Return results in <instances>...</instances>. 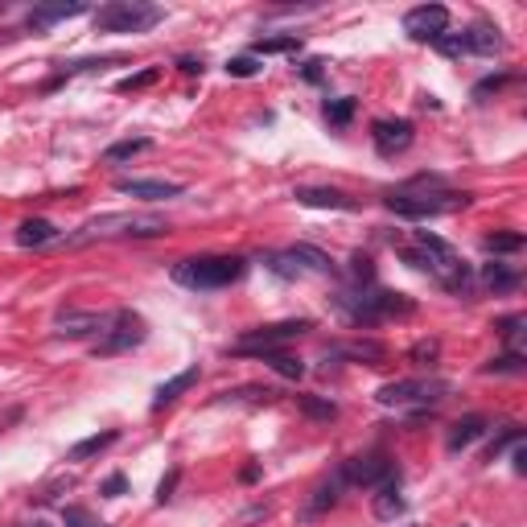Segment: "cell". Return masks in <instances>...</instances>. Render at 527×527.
<instances>
[{
	"instance_id": "1",
	"label": "cell",
	"mask_w": 527,
	"mask_h": 527,
	"mask_svg": "<svg viewBox=\"0 0 527 527\" xmlns=\"http://www.w3.org/2000/svg\"><path fill=\"white\" fill-rule=\"evenodd\" d=\"M400 256H404L412 268L429 272L432 280H437L441 288H449V293H470V285H474L470 264L462 260V256H457L454 248L441 240V235H432V231H416L412 243H408Z\"/></svg>"
},
{
	"instance_id": "2",
	"label": "cell",
	"mask_w": 527,
	"mask_h": 527,
	"mask_svg": "<svg viewBox=\"0 0 527 527\" xmlns=\"http://www.w3.org/2000/svg\"><path fill=\"white\" fill-rule=\"evenodd\" d=\"M334 305L347 313L355 325H375V322H387V317H408V313L416 309L412 297L404 293H392V288H347V293H338Z\"/></svg>"
},
{
	"instance_id": "3",
	"label": "cell",
	"mask_w": 527,
	"mask_h": 527,
	"mask_svg": "<svg viewBox=\"0 0 527 527\" xmlns=\"http://www.w3.org/2000/svg\"><path fill=\"white\" fill-rule=\"evenodd\" d=\"M248 272V260L243 256H194V260L173 264V280L181 288H194V293H206V288H227L235 280H243Z\"/></svg>"
},
{
	"instance_id": "4",
	"label": "cell",
	"mask_w": 527,
	"mask_h": 527,
	"mask_svg": "<svg viewBox=\"0 0 527 527\" xmlns=\"http://www.w3.org/2000/svg\"><path fill=\"white\" fill-rule=\"evenodd\" d=\"M416 186H424L420 194H408V190H392L384 198V206L400 218H437V215H454L462 206H470V194H449V190H437L432 178H416Z\"/></svg>"
},
{
	"instance_id": "5",
	"label": "cell",
	"mask_w": 527,
	"mask_h": 527,
	"mask_svg": "<svg viewBox=\"0 0 527 527\" xmlns=\"http://www.w3.org/2000/svg\"><path fill=\"white\" fill-rule=\"evenodd\" d=\"M165 218L161 215H99L91 223L66 235V248H79V243L91 240H116V235H136V240H149V235H165Z\"/></svg>"
},
{
	"instance_id": "6",
	"label": "cell",
	"mask_w": 527,
	"mask_h": 527,
	"mask_svg": "<svg viewBox=\"0 0 527 527\" xmlns=\"http://www.w3.org/2000/svg\"><path fill=\"white\" fill-rule=\"evenodd\" d=\"M91 21L99 34H144V29L165 21V9L149 4V0H111V4L95 9Z\"/></svg>"
},
{
	"instance_id": "7",
	"label": "cell",
	"mask_w": 527,
	"mask_h": 527,
	"mask_svg": "<svg viewBox=\"0 0 527 527\" xmlns=\"http://www.w3.org/2000/svg\"><path fill=\"white\" fill-rule=\"evenodd\" d=\"M454 392L449 379H437V375H416V379H395L375 392V400L384 408H432L441 404L445 395Z\"/></svg>"
},
{
	"instance_id": "8",
	"label": "cell",
	"mask_w": 527,
	"mask_h": 527,
	"mask_svg": "<svg viewBox=\"0 0 527 527\" xmlns=\"http://www.w3.org/2000/svg\"><path fill=\"white\" fill-rule=\"evenodd\" d=\"M144 338H149V325H144L141 313H132V309H116L108 317V330L95 338V355H124V350L132 347H141Z\"/></svg>"
},
{
	"instance_id": "9",
	"label": "cell",
	"mask_w": 527,
	"mask_h": 527,
	"mask_svg": "<svg viewBox=\"0 0 527 527\" xmlns=\"http://www.w3.org/2000/svg\"><path fill=\"white\" fill-rule=\"evenodd\" d=\"M309 330V322H276V325H256V330H243L240 342H235V355H268V350L285 347V342H297L301 334Z\"/></svg>"
},
{
	"instance_id": "10",
	"label": "cell",
	"mask_w": 527,
	"mask_h": 527,
	"mask_svg": "<svg viewBox=\"0 0 527 527\" xmlns=\"http://www.w3.org/2000/svg\"><path fill=\"white\" fill-rule=\"evenodd\" d=\"M432 46L441 50V54H449V58H462V54H499V50H503V37H499L494 25H470L462 34L437 37Z\"/></svg>"
},
{
	"instance_id": "11",
	"label": "cell",
	"mask_w": 527,
	"mask_h": 527,
	"mask_svg": "<svg viewBox=\"0 0 527 527\" xmlns=\"http://www.w3.org/2000/svg\"><path fill=\"white\" fill-rule=\"evenodd\" d=\"M392 474H395V466L387 454H363V457H350L347 466H342V478H347L350 486H379V482H387Z\"/></svg>"
},
{
	"instance_id": "12",
	"label": "cell",
	"mask_w": 527,
	"mask_h": 527,
	"mask_svg": "<svg viewBox=\"0 0 527 527\" xmlns=\"http://www.w3.org/2000/svg\"><path fill=\"white\" fill-rule=\"evenodd\" d=\"M404 29H408V37H416V42H437V37H445V29H449V9H445V4H420V9H412L404 17Z\"/></svg>"
},
{
	"instance_id": "13",
	"label": "cell",
	"mask_w": 527,
	"mask_h": 527,
	"mask_svg": "<svg viewBox=\"0 0 527 527\" xmlns=\"http://www.w3.org/2000/svg\"><path fill=\"white\" fill-rule=\"evenodd\" d=\"M111 313H91V309H62L54 317V334L58 338H99L108 330Z\"/></svg>"
},
{
	"instance_id": "14",
	"label": "cell",
	"mask_w": 527,
	"mask_h": 527,
	"mask_svg": "<svg viewBox=\"0 0 527 527\" xmlns=\"http://www.w3.org/2000/svg\"><path fill=\"white\" fill-rule=\"evenodd\" d=\"M371 141L384 157L404 153L408 144H412V124L408 120H375L371 124Z\"/></svg>"
},
{
	"instance_id": "15",
	"label": "cell",
	"mask_w": 527,
	"mask_h": 527,
	"mask_svg": "<svg viewBox=\"0 0 527 527\" xmlns=\"http://www.w3.org/2000/svg\"><path fill=\"white\" fill-rule=\"evenodd\" d=\"M83 12H87L83 0H71V4H42V9H34L29 17H25V25H29L34 34H46L50 25L71 21V17H83Z\"/></svg>"
},
{
	"instance_id": "16",
	"label": "cell",
	"mask_w": 527,
	"mask_h": 527,
	"mask_svg": "<svg viewBox=\"0 0 527 527\" xmlns=\"http://www.w3.org/2000/svg\"><path fill=\"white\" fill-rule=\"evenodd\" d=\"M371 511H375V519H395V516H404V499H400V474H392L387 482H379V486H375Z\"/></svg>"
},
{
	"instance_id": "17",
	"label": "cell",
	"mask_w": 527,
	"mask_h": 527,
	"mask_svg": "<svg viewBox=\"0 0 527 527\" xmlns=\"http://www.w3.org/2000/svg\"><path fill=\"white\" fill-rule=\"evenodd\" d=\"M301 206H322V210H355V202H350L342 190H325V186H301L297 194H293Z\"/></svg>"
},
{
	"instance_id": "18",
	"label": "cell",
	"mask_w": 527,
	"mask_h": 527,
	"mask_svg": "<svg viewBox=\"0 0 527 527\" xmlns=\"http://www.w3.org/2000/svg\"><path fill=\"white\" fill-rule=\"evenodd\" d=\"M116 190H120V194H132V198H149V202H157V198H178L181 186H178V181H141V178H124V181H116Z\"/></svg>"
},
{
	"instance_id": "19",
	"label": "cell",
	"mask_w": 527,
	"mask_h": 527,
	"mask_svg": "<svg viewBox=\"0 0 527 527\" xmlns=\"http://www.w3.org/2000/svg\"><path fill=\"white\" fill-rule=\"evenodd\" d=\"M482 432H486V420L482 416H462L454 429H449V437H445V449H449V454H462V449H470V445L478 441Z\"/></svg>"
},
{
	"instance_id": "20",
	"label": "cell",
	"mask_w": 527,
	"mask_h": 527,
	"mask_svg": "<svg viewBox=\"0 0 527 527\" xmlns=\"http://www.w3.org/2000/svg\"><path fill=\"white\" fill-rule=\"evenodd\" d=\"M334 355H342V359H350V363H384L387 347L384 342H375V338H355V342L334 347Z\"/></svg>"
},
{
	"instance_id": "21",
	"label": "cell",
	"mask_w": 527,
	"mask_h": 527,
	"mask_svg": "<svg viewBox=\"0 0 527 527\" xmlns=\"http://www.w3.org/2000/svg\"><path fill=\"white\" fill-rule=\"evenodd\" d=\"M198 384V367H186L181 375H173V379H165V384L157 387V395H153V412H161V408H169L173 400H178L181 392H190V387Z\"/></svg>"
},
{
	"instance_id": "22",
	"label": "cell",
	"mask_w": 527,
	"mask_h": 527,
	"mask_svg": "<svg viewBox=\"0 0 527 527\" xmlns=\"http://www.w3.org/2000/svg\"><path fill=\"white\" fill-rule=\"evenodd\" d=\"M288 260L297 264L301 272H305V268H309V272H334V260H330V256L325 252H317V248H309V243H293V248H288Z\"/></svg>"
},
{
	"instance_id": "23",
	"label": "cell",
	"mask_w": 527,
	"mask_h": 527,
	"mask_svg": "<svg viewBox=\"0 0 527 527\" xmlns=\"http://www.w3.org/2000/svg\"><path fill=\"white\" fill-rule=\"evenodd\" d=\"M58 240V231H54V223H46V218H29V223H21L17 227V243L21 248H46V243Z\"/></svg>"
},
{
	"instance_id": "24",
	"label": "cell",
	"mask_w": 527,
	"mask_h": 527,
	"mask_svg": "<svg viewBox=\"0 0 527 527\" xmlns=\"http://www.w3.org/2000/svg\"><path fill=\"white\" fill-rule=\"evenodd\" d=\"M482 285L491 288V293H511V288L519 285V272L507 268V264H486V268H482Z\"/></svg>"
},
{
	"instance_id": "25",
	"label": "cell",
	"mask_w": 527,
	"mask_h": 527,
	"mask_svg": "<svg viewBox=\"0 0 527 527\" xmlns=\"http://www.w3.org/2000/svg\"><path fill=\"white\" fill-rule=\"evenodd\" d=\"M116 437L120 432L116 429H108V432H95V437H87V441H79L71 449V462H87V457H95V454H103V449H111L116 445Z\"/></svg>"
},
{
	"instance_id": "26",
	"label": "cell",
	"mask_w": 527,
	"mask_h": 527,
	"mask_svg": "<svg viewBox=\"0 0 527 527\" xmlns=\"http://www.w3.org/2000/svg\"><path fill=\"white\" fill-rule=\"evenodd\" d=\"M342 486H347V478H342V470H334V478H325L317 491H313V503L309 511H325V507L338 503V494H342Z\"/></svg>"
},
{
	"instance_id": "27",
	"label": "cell",
	"mask_w": 527,
	"mask_h": 527,
	"mask_svg": "<svg viewBox=\"0 0 527 527\" xmlns=\"http://www.w3.org/2000/svg\"><path fill=\"white\" fill-rule=\"evenodd\" d=\"M293 50H301V37L288 34V37H260L252 46V58H260V54H293Z\"/></svg>"
},
{
	"instance_id": "28",
	"label": "cell",
	"mask_w": 527,
	"mask_h": 527,
	"mask_svg": "<svg viewBox=\"0 0 527 527\" xmlns=\"http://www.w3.org/2000/svg\"><path fill=\"white\" fill-rule=\"evenodd\" d=\"M108 66H116V58H83V62H62L58 79L50 87H58L62 79H71V74H91V71H108Z\"/></svg>"
},
{
	"instance_id": "29",
	"label": "cell",
	"mask_w": 527,
	"mask_h": 527,
	"mask_svg": "<svg viewBox=\"0 0 527 527\" xmlns=\"http://www.w3.org/2000/svg\"><path fill=\"white\" fill-rule=\"evenodd\" d=\"M153 149V141L149 136H132V141H116V144H108V161H128V157H136V153H149Z\"/></svg>"
},
{
	"instance_id": "30",
	"label": "cell",
	"mask_w": 527,
	"mask_h": 527,
	"mask_svg": "<svg viewBox=\"0 0 527 527\" xmlns=\"http://www.w3.org/2000/svg\"><path fill=\"white\" fill-rule=\"evenodd\" d=\"M355 108H359L355 99H330V103H325V124H330V128H347V124L355 120Z\"/></svg>"
},
{
	"instance_id": "31",
	"label": "cell",
	"mask_w": 527,
	"mask_h": 527,
	"mask_svg": "<svg viewBox=\"0 0 527 527\" xmlns=\"http://www.w3.org/2000/svg\"><path fill=\"white\" fill-rule=\"evenodd\" d=\"M268 367H272L276 375H285V379H301L305 375V367H301L297 359H288V355H276V350H268V355H260Z\"/></svg>"
},
{
	"instance_id": "32",
	"label": "cell",
	"mask_w": 527,
	"mask_h": 527,
	"mask_svg": "<svg viewBox=\"0 0 527 527\" xmlns=\"http://www.w3.org/2000/svg\"><path fill=\"white\" fill-rule=\"evenodd\" d=\"M519 441H523V429H519V424H507V429H503V432H499V437H494V441H491V449L482 454V462H494V457L503 454L507 445H519Z\"/></svg>"
},
{
	"instance_id": "33",
	"label": "cell",
	"mask_w": 527,
	"mask_h": 527,
	"mask_svg": "<svg viewBox=\"0 0 527 527\" xmlns=\"http://www.w3.org/2000/svg\"><path fill=\"white\" fill-rule=\"evenodd\" d=\"M482 371H486V375H523V355L511 350V355H503V359H491Z\"/></svg>"
},
{
	"instance_id": "34",
	"label": "cell",
	"mask_w": 527,
	"mask_h": 527,
	"mask_svg": "<svg viewBox=\"0 0 527 527\" xmlns=\"http://www.w3.org/2000/svg\"><path fill=\"white\" fill-rule=\"evenodd\" d=\"M371 280H375L371 256H363V252H355V256H350V285H355V288H363V285H371Z\"/></svg>"
},
{
	"instance_id": "35",
	"label": "cell",
	"mask_w": 527,
	"mask_h": 527,
	"mask_svg": "<svg viewBox=\"0 0 527 527\" xmlns=\"http://www.w3.org/2000/svg\"><path fill=\"white\" fill-rule=\"evenodd\" d=\"M301 412L313 420H334L338 416V408L330 404V400H317V395H301Z\"/></svg>"
},
{
	"instance_id": "36",
	"label": "cell",
	"mask_w": 527,
	"mask_h": 527,
	"mask_svg": "<svg viewBox=\"0 0 527 527\" xmlns=\"http://www.w3.org/2000/svg\"><path fill=\"white\" fill-rule=\"evenodd\" d=\"M157 79H161V66H149V71H141V74H128V79H120V83H116V91H144V87H153Z\"/></svg>"
},
{
	"instance_id": "37",
	"label": "cell",
	"mask_w": 527,
	"mask_h": 527,
	"mask_svg": "<svg viewBox=\"0 0 527 527\" xmlns=\"http://www.w3.org/2000/svg\"><path fill=\"white\" fill-rule=\"evenodd\" d=\"M408 355H412V363H416V367H432V363H437V355H441V342L424 338V342H416Z\"/></svg>"
},
{
	"instance_id": "38",
	"label": "cell",
	"mask_w": 527,
	"mask_h": 527,
	"mask_svg": "<svg viewBox=\"0 0 527 527\" xmlns=\"http://www.w3.org/2000/svg\"><path fill=\"white\" fill-rule=\"evenodd\" d=\"M523 248V235H486V252L491 256H507Z\"/></svg>"
},
{
	"instance_id": "39",
	"label": "cell",
	"mask_w": 527,
	"mask_h": 527,
	"mask_svg": "<svg viewBox=\"0 0 527 527\" xmlns=\"http://www.w3.org/2000/svg\"><path fill=\"white\" fill-rule=\"evenodd\" d=\"M62 523L66 527H103L91 511H83V507H62Z\"/></svg>"
},
{
	"instance_id": "40",
	"label": "cell",
	"mask_w": 527,
	"mask_h": 527,
	"mask_svg": "<svg viewBox=\"0 0 527 527\" xmlns=\"http://www.w3.org/2000/svg\"><path fill=\"white\" fill-rule=\"evenodd\" d=\"M256 71H260V58H252V54H248V58H231L227 62V74H235V79H252Z\"/></svg>"
},
{
	"instance_id": "41",
	"label": "cell",
	"mask_w": 527,
	"mask_h": 527,
	"mask_svg": "<svg viewBox=\"0 0 527 527\" xmlns=\"http://www.w3.org/2000/svg\"><path fill=\"white\" fill-rule=\"evenodd\" d=\"M519 330H523V317H507V322H499V334H503L511 347H519Z\"/></svg>"
},
{
	"instance_id": "42",
	"label": "cell",
	"mask_w": 527,
	"mask_h": 527,
	"mask_svg": "<svg viewBox=\"0 0 527 527\" xmlns=\"http://www.w3.org/2000/svg\"><path fill=\"white\" fill-rule=\"evenodd\" d=\"M507 79H511V74H491V79H482V83L478 87H474V95H491V91H499V87H503L507 83Z\"/></svg>"
},
{
	"instance_id": "43",
	"label": "cell",
	"mask_w": 527,
	"mask_h": 527,
	"mask_svg": "<svg viewBox=\"0 0 527 527\" xmlns=\"http://www.w3.org/2000/svg\"><path fill=\"white\" fill-rule=\"evenodd\" d=\"M124 491H128V478H124V474H111V478L103 482V494H108V499H120Z\"/></svg>"
},
{
	"instance_id": "44",
	"label": "cell",
	"mask_w": 527,
	"mask_h": 527,
	"mask_svg": "<svg viewBox=\"0 0 527 527\" xmlns=\"http://www.w3.org/2000/svg\"><path fill=\"white\" fill-rule=\"evenodd\" d=\"M173 486H178V470H173L169 478H161V486H157V503H169V499H173Z\"/></svg>"
},
{
	"instance_id": "45",
	"label": "cell",
	"mask_w": 527,
	"mask_h": 527,
	"mask_svg": "<svg viewBox=\"0 0 527 527\" xmlns=\"http://www.w3.org/2000/svg\"><path fill=\"white\" fill-rule=\"evenodd\" d=\"M511 462H516V474H523V470H527V449H523V441L516 445V454H511Z\"/></svg>"
},
{
	"instance_id": "46",
	"label": "cell",
	"mask_w": 527,
	"mask_h": 527,
	"mask_svg": "<svg viewBox=\"0 0 527 527\" xmlns=\"http://www.w3.org/2000/svg\"><path fill=\"white\" fill-rule=\"evenodd\" d=\"M181 71H186V74H202L206 66H202V58H181Z\"/></svg>"
},
{
	"instance_id": "47",
	"label": "cell",
	"mask_w": 527,
	"mask_h": 527,
	"mask_svg": "<svg viewBox=\"0 0 527 527\" xmlns=\"http://www.w3.org/2000/svg\"><path fill=\"white\" fill-rule=\"evenodd\" d=\"M305 79H309V83H317V79H322V62H317V58L305 62Z\"/></svg>"
},
{
	"instance_id": "48",
	"label": "cell",
	"mask_w": 527,
	"mask_h": 527,
	"mask_svg": "<svg viewBox=\"0 0 527 527\" xmlns=\"http://www.w3.org/2000/svg\"><path fill=\"white\" fill-rule=\"evenodd\" d=\"M21 527H50L46 519H29V523H21Z\"/></svg>"
}]
</instances>
